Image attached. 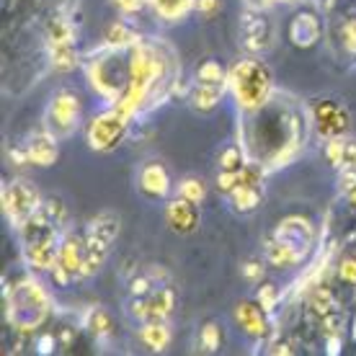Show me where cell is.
Returning <instances> with one entry per match:
<instances>
[{"label": "cell", "instance_id": "obj_1", "mask_svg": "<svg viewBox=\"0 0 356 356\" xmlns=\"http://www.w3.org/2000/svg\"><path fill=\"white\" fill-rule=\"evenodd\" d=\"M310 129L307 106L284 90H276L261 108L241 114L238 143L245 147L250 161L268 173L297 161Z\"/></svg>", "mask_w": 356, "mask_h": 356}, {"label": "cell", "instance_id": "obj_2", "mask_svg": "<svg viewBox=\"0 0 356 356\" xmlns=\"http://www.w3.org/2000/svg\"><path fill=\"white\" fill-rule=\"evenodd\" d=\"M178 52L163 36H143L129 47V72L122 98L114 104L129 119L150 114L163 106L178 86Z\"/></svg>", "mask_w": 356, "mask_h": 356}, {"label": "cell", "instance_id": "obj_3", "mask_svg": "<svg viewBox=\"0 0 356 356\" xmlns=\"http://www.w3.org/2000/svg\"><path fill=\"white\" fill-rule=\"evenodd\" d=\"M52 315V297L31 274L18 276L6 289V321L18 333H34Z\"/></svg>", "mask_w": 356, "mask_h": 356}, {"label": "cell", "instance_id": "obj_4", "mask_svg": "<svg viewBox=\"0 0 356 356\" xmlns=\"http://www.w3.org/2000/svg\"><path fill=\"white\" fill-rule=\"evenodd\" d=\"M315 225L312 220L302 214H289L284 220H279L271 235L266 238V261L274 268H294L300 266L310 250L315 248Z\"/></svg>", "mask_w": 356, "mask_h": 356}, {"label": "cell", "instance_id": "obj_5", "mask_svg": "<svg viewBox=\"0 0 356 356\" xmlns=\"http://www.w3.org/2000/svg\"><path fill=\"white\" fill-rule=\"evenodd\" d=\"M227 90L235 98V106L241 114L256 111L276 93L274 72L268 67L261 54H248L232 65L227 72Z\"/></svg>", "mask_w": 356, "mask_h": 356}, {"label": "cell", "instance_id": "obj_6", "mask_svg": "<svg viewBox=\"0 0 356 356\" xmlns=\"http://www.w3.org/2000/svg\"><path fill=\"white\" fill-rule=\"evenodd\" d=\"M127 72H129V47L116 49V47H101L93 52L86 63V78L90 90L108 106H114L122 98L127 86Z\"/></svg>", "mask_w": 356, "mask_h": 356}, {"label": "cell", "instance_id": "obj_7", "mask_svg": "<svg viewBox=\"0 0 356 356\" xmlns=\"http://www.w3.org/2000/svg\"><path fill=\"white\" fill-rule=\"evenodd\" d=\"M122 232V217L114 209H104L98 212L83 232V243H86V266H83V279L86 276L98 274L106 266L108 256L114 250V243L119 241Z\"/></svg>", "mask_w": 356, "mask_h": 356}, {"label": "cell", "instance_id": "obj_8", "mask_svg": "<svg viewBox=\"0 0 356 356\" xmlns=\"http://www.w3.org/2000/svg\"><path fill=\"white\" fill-rule=\"evenodd\" d=\"M83 122V101L81 96L70 88H57L49 96L44 111V129L52 137H57L60 143L72 137L78 132V127Z\"/></svg>", "mask_w": 356, "mask_h": 356}, {"label": "cell", "instance_id": "obj_9", "mask_svg": "<svg viewBox=\"0 0 356 356\" xmlns=\"http://www.w3.org/2000/svg\"><path fill=\"white\" fill-rule=\"evenodd\" d=\"M42 202L44 199L39 194V188L29 178H10L0 191L3 214H6V220L10 222L13 230H21L29 222V217L42 207Z\"/></svg>", "mask_w": 356, "mask_h": 356}, {"label": "cell", "instance_id": "obj_10", "mask_svg": "<svg viewBox=\"0 0 356 356\" xmlns=\"http://www.w3.org/2000/svg\"><path fill=\"white\" fill-rule=\"evenodd\" d=\"M132 119L124 116L119 108L108 106L106 111L96 114L86 127V143L93 152H111L124 143Z\"/></svg>", "mask_w": 356, "mask_h": 356}, {"label": "cell", "instance_id": "obj_11", "mask_svg": "<svg viewBox=\"0 0 356 356\" xmlns=\"http://www.w3.org/2000/svg\"><path fill=\"white\" fill-rule=\"evenodd\" d=\"M307 114H310L312 132L323 140L346 137L351 132V114L339 98H312L307 104Z\"/></svg>", "mask_w": 356, "mask_h": 356}, {"label": "cell", "instance_id": "obj_12", "mask_svg": "<svg viewBox=\"0 0 356 356\" xmlns=\"http://www.w3.org/2000/svg\"><path fill=\"white\" fill-rule=\"evenodd\" d=\"M276 29L274 21L266 16V10L245 8L241 18V44L250 54H266L274 47Z\"/></svg>", "mask_w": 356, "mask_h": 356}, {"label": "cell", "instance_id": "obj_13", "mask_svg": "<svg viewBox=\"0 0 356 356\" xmlns=\"http://www.w3.org/2000/svg\"><path fill=\"white\" fill-rule=\"evenodd\" d=\"M83 266H86V243H83V235H75V232H65L63 243H60V250H57V264L52 268V279L60 286L70 284L72 279H81Z\"/></svg>", "mask_w": 356, "mask_h": 356}, {"label": "cell", "instance_id": "obj_14", "mask_svg": "<svg viewBox=\"0 0 356 356\" xmlns=\"http://www.w3.org/2000/svg\"><path fill=\"white\" fill-rule=\"evenodd\" d=\"M176 310V292L170 286H155L150 294L145 297H134L129 302V318L137 323H150V321H168Z\"/></svg>", "mask_w": 356, "mask_h": 356}, {"label": "cell", "instance_id": "obj_15", "mask_svg": "<svg viewBox=\"0 0 356 356\" xmlns=\"http://www.w3.org/2000/svg\"><path fill=\"white\" fill-rule=\"evenodd\" d=\"M137 188H140V194L143 196L155 199V202L168 199L170 188H173V181H170L168 168H165L161 161L143 163L140 170H137Z\"/></svg>", "mask_w": 356, "mask_h": 356}, {"label": "cell", "instance_id": "obj_16", "mask_svg": "<svg viewBox=\"0 0 356 356\" xmlns=\"http://www.w3.org/2000/svg\"><path fill=\"white\" fill-rule=\"evenodd\" d=\"M165 222L176 235H191V232L199 230V222H202V209L196 202H188L184 196H173L165 204Z\"/></svg>", "mask_w": 356, "mask_h": 356}, {"label": "cell", "instance_id": "obj_17", "mask_svg": "<svg viewBox=\"0 0 356 356\" xmlns=\"http://www.w3.org/2000/svg\"><path fill=\"white\" fill-rule=\"evenodd\" d=\"M63 238H39V241L21 243L24 261L31 271H52L57 264V250H60Z\"/></svg>", "mask_w": 356, "mask_h": 356}, {"label": "cell", "instance_id": "obj_18", "mask_svg": "<svg viewBox=\"0 0 356 356\" xmlns=\"http://www.w3.org/2000/svg\"><path fill=\"white\" fill-rule=\"evenodd\" d=\"M57 137L42 129V132H34L31 137H26V143L21 145L24 152H26L29 165H39V168H47V165H54L57 158H60V147H57Z\"/></svg>", "mask_w": 356, "mask_h": 356}, {"label": "cell", "instance_id": "obj_19", "mask_svg": "<svg viewBox=\"0 0 356 356\" xmlns=\"http://www.w3.org/2000/svg\"><path fill=\"white\" fill-rule=\"evenodd\" d=\"M232 318L238 323V328L250 336V339H264L268 333V312L261 307L256 300L253 302H238L235 310H232Z\"/></svg>", "mask_w": 356, "mask_h": 356}, {"label": "cell", "instance_id": "obj_20", "mask_svg": "<svg viewBox=\"0 0 356 356\" xmlns=\"http://www.w3.org/2000/svg\"><path fill=\"white\" fill-rule=\"evenodd\" d=\"M289 42H292L297 49H310L321 42L323 26H321V18L310 13V10H302L289 21Z\"/></svg>", "mask_w": 356, "mask_h": 356}, {"label": "cell", "instance_id": "obj_21", "mask_svg": "<svg viewBox=\"0 0 356 356\" xmlns=\"http://www.w3.org/2000/svg\"><path fill=\"white\" fill-rule=\"evenodd\" d=\"M325 158L333 168H356V140L348 134L325 140Z\"/></svg>", "mask_w": 356, "mask_h": 356}, {"label": "cell", "instance_id": "obj_22", "mask_svg": "<svg viewBox=\"0 0 356 356\" xmlns=\"http://www.w3.org/2000/svg\"><path fill=\"white\" fill-rule=\"evenodd\" d=\"M225 86H207V83H194V88L188 93V106L194 108L196 114H212L214 108L220 106V101L225 96Z\"/></svg>", "mask_w": 356, "mask_h": 356}, {"label": "cell", "instance_id": "obj_23", "mask_svg": "<svg viewBox=\"0 0 356 356\" xmlns=\"http://www.w3.org/2000/svg\"><path fill=\"white\" fill-rule=\"evenodd\" d=\"M83 328L88 330V336L98 343H106L111 336H114V323H111V315H108L104 307H88L86 315H83Z\"/></svg>", "mask_w": 356, "mask_h": 356}, {"label": "cell", "instance_id": "obj_24", "mask_svg": "<svg viewBox=\"0 0 356 356\" xmlns=\"http://www.w3.org/2000/svg\"><path fill=\"white\" fill-rule=\"evenodd\" d=\"M147 6L152 8V13L165 21V24H178L184 18L196 10V0H147Z\"/></svg>", "mask_w": 356, "mask_h": 356}, {"label": "cell", "instance_id": "obj_25", "mask_svg": "<svg viewBox=\"0 0 356 356\" xmlns=\"http://www.w3.org/2000/svg\"><path fill=\"white\" fill-rule=\"evenodd\" d=\"M170 336L173 333H170L168 321H150V323H143V328H140V341L150 351H165L170 343Z\"/></svg>", "mask_w": 356, "mask_h": 356}, {"label": "cell", "instance_id": "obj_26", "mask_svg": "<svg viewBox=\"0 0 356 356\" xmlns=\"http://www.w3.org/2000/svg\"><path fill=\"white\" fill-rule=\"evenodd\" d=\"M143 36L137 34L127 21H114L108 24L106 34H104V44L106 47H116V49H127V47L137 44Z\"/></svg>", "mask_w": 356, "mask_h": 356}, {"label": "cell", "instance_id": "obj_27", "mask_svg": "<svg viewBox=\"0 0 356 356\" xmlns=\"http://www.w3.org/2000/svg\"><path fill=\"white\" fill-rule=\"evenodd\" d=\"M248 163H250L248 152H245V147H243L241 143L225 145L222 150H220V158H217L220 170H227V173H238V170H243Z\"/></svg>", "mask_w": 356, "mask_h": 356}, {"label": "cell", "instance_id": "obj_28", "mask_svg": "<svg viewBox=\"0 0 356 356\" xmlns=\"http://www.w3.org/2000/svg\"><path fill=\"white\" fill-rule=\"evenodd\" d=\"M47 49H49V65H52L57 72L75 70V65H78L75 44H52V47H47Z\"/></svg>", "mask_w": 356, "mask_h": 356}, {"label": "cell", "instance_id": "obj_29", "mask_svg": "<svg viewBox=\"0 0 356 356\" xmlns=\"http://www.w3.org/2000/svg\"><path fill=\"white\" fill-rule=\"evenodd\" d=\"M227 72L217 60H204V63L196 67L194 81L196 83H207V86H225L227 88Z\"/></svg>", "mask_w": 356, "mask_h": 356}, {"label": "cell", "instance_id": "obj_30", "mask_svg": "<svg viewBox=\"0 0 356 356\" xmlns=\"http://www.w3.org/2000/svg\"><path fill=\"white\" fill-rule=\"evenodd\" d=\"M52 44H75V31H72L67 18L57 16L49 21V26H47V47Z\"/></svg>", "mask_w": 356, "mask_h": 356}, {"label": "cell", "instance_id": "obj_31", "mask_svg": "<svg viewBox=\"0 0 356 356\" xmlns=\"http://www.w3.org/2000/svg\"><path fill=\"white\" fill-rule=\"evenodd\" d=\"M196 343H199V348H202L204 354L220 351V346H222V328H220V323H204V325L199 328Z\"/></svg>", "mask_w": 356, "mask_h": 356}, {"label": "cell", "instance_id": "obj_32", "mask_svg": "<svg viewBox=\"0 0 356 356\" xmlns=\"http://www.w3.org/2000/svg\"><path fill=\"white\" fill-rule=\"evenodd\" d=\"M178 196H184V199H188V202L202 204V202L207 199V184L196 176L181 178V181H178Z\"/></svg>", "mask_w": 356, "mask_h": 356}, {"label": "cell", "instance_id": "obj_33", "mask_svg": "<svg viewBox=\"0 0 356 356\" xmlns=\"http://www.w3.org/2000/svg\"><path fill=\"white\" fill-rule=\"evenodd\" d=\"M339 194L356 207V168H339Z\"/></svg>", "mask_w": 356, "mask_h": 356}, {"label": "cell", "instance_id": "obj_34", "mask_svg": "<svg viewBox=\"0 0 356 356\" xmlns=\"http://www.w3.org/2000/svg\"><path fill=\"white\" fill-rule=\"evenodd\" d=\"M310 302H312V307H315V312H321L323 318H325V315H330V312H333V307H336V300H333V294H330L325 286H318V289L312 292Z\"/></svg>", "mask_w": 356, "mask_h": 356}, {"label": "cell", "instance_id": "obj_35", "mask_svg": "<svg viewBox=\"0 0 356 356\" xmlns=\"http://www.w3.org/2000/svg\"><path fill=\"white\" fill-rule=\"evenodd\" d=\"M256 302L271 315V312L279 307V289H276L274 284H261L259 292H256Z\"/></svg>", "mask_w": 356, "mask_h": 356}, {"label": "cell", "instance_id": "obj_36", "mask_svg": "<svg viewBox=\"0 0 356 356\" xmlns=\"http://www.w3.org/2000/svg\"><path fill=\"white\" fill-rule=\"evenodd\" d=\"M158 284V279H155V271H150V274H143V276H134L132 282H129V292H132V297H145V294H150Z\"/></svg>", "mask_w": 356, "mask_h": 356}, {"label": "cell", "instance_id": "obj_37", "mask_svg": "<svg viewBox=\"0 0 356 356\" xmlns=\"http://www.w3.org/2000/svg\"><path fill=\"white\" fill-rule=\"evenodd\" d=\"M264 274H266V268H264L261 261H245L243 264V276L248 279L250 284H259L261 279H264Z\"/></svg>", "mask_w": 356, "mask_h": 356}, {"label": "cell", "instance_id": "obj_38", "mask_svg": "<svg viewBox=\"0 0 356 356\" xmlns=\"http://www.w3.org/2000/svg\"><path fill=\"white\" fill-rule=\"evenodd\" d=\"M220 8H222V0H196V13L202 18L217 16Z\"/></svg>", "mask_w": 356, "mask_h": 356}, {"label": "cell", "instance_id": "obj_39", "mask_svg": "<svg viewBox=\"0 0 356 356\" xmlns=\"http://www.w3.org/2000/svg\"><path fill=\"white\" fill-rule=\"evenodd\" d=\"M147 0H111V6H114L119 13H124V16H132V13H140L143 6Z\"/></svg>", "mask_w": 356, "mask_h": 356}, {"label": "cell", "instance_id": "obj_40", "mask_svg": "<svg viewBox=\"0 0 356 356\" xmlns=\"http://www.w3.org/2000/svg\"><path fill=\"white\" fill-rule=\"evenodd\" d=\"M339 276L343 279V282H348V284H356V259H346L341 261L339 266Z\"/></svg>", "mask_w": 356, "mask_h": 356}, {"label": "cell", "instance_id": "obj_41", "mask_svg": "<svg viewBox=\"0 0 356 356\" xmlns=\"http://www.w3.org/2000/svg\"><path fill=\"white\" fill-rule=\"evenodd\" d=\"M343 44H346L348 52L356 54V21H351V24L343 26Z\"/></svg>", "mask_w": 356, "mask_h": 356}, {"label": "cell", "instance_id": "obj_42", "mask_svg": "<svg viewBox=\"0 0 356 356\" xmlns=\"http://www.w3.org/2000/svg\"><path fill=\"white\" fill-rule=\"evenodd\" d=\"M243 3H245V8H253V10L274 8V3H271V0H243Z\"/></svg>", "mask_w": 356, "mask_h": 356}, {"label": "cell", "instance_id": "obj_43", "mask_svg": "<svg viewBox=\"0 0 356 356\" xmlns=\"http://www.w3.org/2000/svg\"><path fill=\"white\" fill-rule=\"evenodd\" d=\"M49 351H54V339L52 336H44V339L39 341V354H49Z\"/></svg>", "mask_w": 356, "mask_h": 356}, {"label": "cell", "instance_id": "obj_44", "mask_svg": "<svg viewBox=\"0 0 356 356\" xmlns=\"http://www.w3.org/2000/svg\"><path fill=\"white\" fill-rule=\"evenodd\" d=\"M271 3H274V6H279V3H282V6H292V3H300V0H271Z\"/></svg>", "mask_w": 356, "mask_h": 356}]
</instances>
